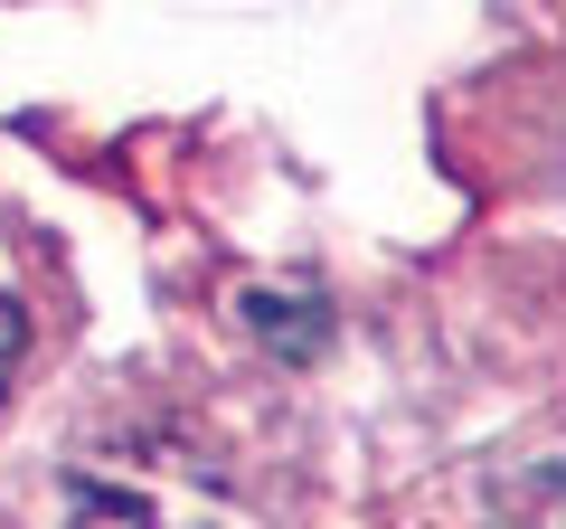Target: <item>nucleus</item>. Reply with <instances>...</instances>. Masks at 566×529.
<instances>
[{
    "instance_id": "obj_1",
    "label": "nucleus",
    "mask_w": 566,
    "mask_h": 529,
    "mask_svg": "<svg viewBox=\"0 0 566 529\" xmlns=\"http://www.w3.org/2000/svg\"><path fill=\"white\" fill-rule=\"evenodd\" d=\"M29 341H39V293H29V246H20V227L0 218V397L20 387V369H29Z\"/></svg>"
}]
</instances>
